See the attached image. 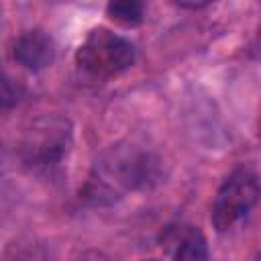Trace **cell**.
<instances>
[{"label":"cell","instance_id":"cell-4","mask_svg":"<svg viewBox=\"0 0 261 261\" xmlns=\"http://www.w3.org/2000/svg\"><path fill=\"white\" fill-rule=\"evenodd\" d=\"M259 192H261L259 179L253 171L249 169L232 171L222 181L212 202L210 220L214 228L218 232H226L232 226H237L257 204Z\"/></svg>","mask_w":261,"mask_h":261},{"label":"cell","instance_id":"cell-6","mask_svg":"<svg viewBox=\"0 0 261 261\" xmlns=\"http://www.w3.org/2000/svg\"><path fill=\"white\" fill-rule=\"evenodd\" d=\"M173 261H210L206 239L198 228L190 226L181 230V237L177 239V247L173 253Z\"/></svg>","mask_w":261,"mask_h":261},{"label":"cell","instance_id":"cell-3","mask_svg":"<svg viewBox=\"0 0 261 261\" xmlns=\"http://www.w3.org/2000/svg\"><path fill=\"white\" fill-rule=\"evenodd\" d=\"M135 59H137L135 45L104 27L90 31L86 41L75 51L77 67L84 73L98 80L114 77L126 71L128 67H133Z\"/></svg>","mask_w":261,"mask_h":261},{"label":"cell","instance_id":"cell-9","mask_svg":"<svg viewBox=\"0 0 261 261\" xmlns=\"http://www.w3.org/2000/svg\"><path fill=\"white\" fill-rule=\"evenodd\" d=\"M249 55H251L253 59H261V24H259V29H257V35H255L251 47H249Z\"/></svg>","mask_w":261,"mask_h":261},{"label":"cell","instance_id":"cell-10","mask_svg":"<svg viewBox=\"0 0 261 261\" xmlns=\"http://www.w3.org/2000/svg\"><path fill=\"white\" fill-rule=\"evenodd\" d=\"M151 261H153V259H151Z\"/></svg>","mask_w":261,"mask_h":261},{"label":"cell","instance_id":"cell-2","mask_svg":"<svg viewBox=\"0 0 261 261\" xmlns=\"http://www.w3.org/2000/svg\"><path fill=\"white\" fill-rule=\"evenodd\" d=\"M71 149V122L45 114L29 122L18 141V157L33 171H53Z\"/></svg>","mask_w":261,"mask_h":261},{"label":"cell","instance_id":"cell-8","mask_svg":"<svg viewBox=\"0 0 261 261\" xmlns=\"http://www.w3.org/2000/svg\"><path fill=\"white\" fill-rule=\"evenodd\" d=\"M18 96H20V88L16 84L12 86V80L4 77V82H2V106L8 108V106L16 104Z\"/></svg>","mask_w":261,"mask_h":261},{"label":"cell","instance_id":"cell-1","mask_svg":"<svg viewBox=\"0 0 261 261\" xmlns=\"http://www.w3.org/2000/svg\"><path fill=\"white\" fill-rule=\"evenodd\" d=\"M159 159L135 145H112L94 163L84 198L92 204H110L122 194L145 190L159 181Z\"/></svg>","mask_w":261,"mask_h":261},{"label":"cell","instance_id":"cell-5","mask_svg":"<svg viewBox=\"0 0 261 261\" xmlns=\"http://www.w3.org/2000/svg\"><path fill=\"white\" fill-rule=\"evenodd\" d=\"M14 59L29 71H41L53 63L55 45L43 29H29L18 35L12 49Z\"/></svg>","mask_w":261,"mask_h":261},{"label":"cell","instance_id":"cell-7","mask_svg":"<svg viewBox=\"0 0 261 261\" xmlns=\"http://www.w3.org/2000/svg\"><path fill=\"white\" fill-rule=\"evenodd\" d=\"M106 14L110 20L122 24V27H137L143 22L145 6L137 0H116L106 6Z\"/></svg>","mask_w":261,"mask_h":261}]
</instances>
